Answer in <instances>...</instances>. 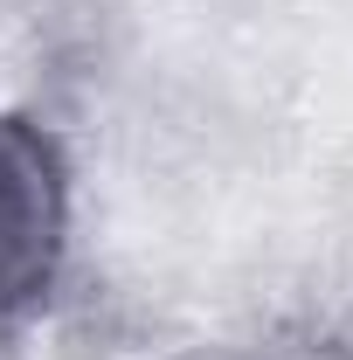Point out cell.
Here are the masks:
<instances>
[{
    "label": "cell",
    "mask_w": 353,
    "mask_h": 360,
    "mask_svg": "<svg viewBox=\"0 0 353 360\" xmlns=\"http://www.w3.org/2000/svg\"><path fill=\"white\" fill-rule=\"evenodd\" d=\"M70 250V167L63 146L21 118L0 111V333L21 326L49 298Z\"/></svg>",
    "instance_id": "obj_1"
}]
</instances>
